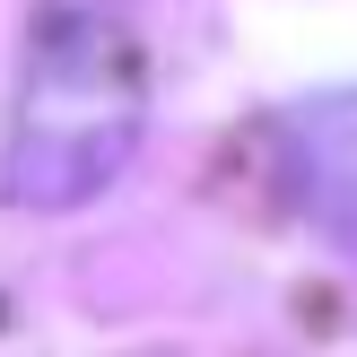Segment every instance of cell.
<instances>
[{
    "instance_id": "2",
    "label": "cell",
    "mask_w": 357,
    "mask_h": 357,
    "mask_svg": "<svg viewBox=\"0 0 357 357\" xmlns=\"http://www.w3.org/2000/svg\"><path fill=\"white\" fill-rule=\"evenodd\" d=\"M288 166H296L305 218L357 261V87L314 96V105L288 114Z\"/></svg>"
},
{
    "instance_id": "1",
    "label": "cell",
    "mask_w": 357,
    "mask_h": 357,
    "mask_svg": "<svg viewBox=\"0 0 357 357\" xmlns=\"http://www.w3.org/2000/svg\"><path fill=\"white\" fill-rule=\"evenodd\" d=\"M139 139V52L105 17H44L9 139L17 201H87Z\"/></svg>"
}]
</instances>
